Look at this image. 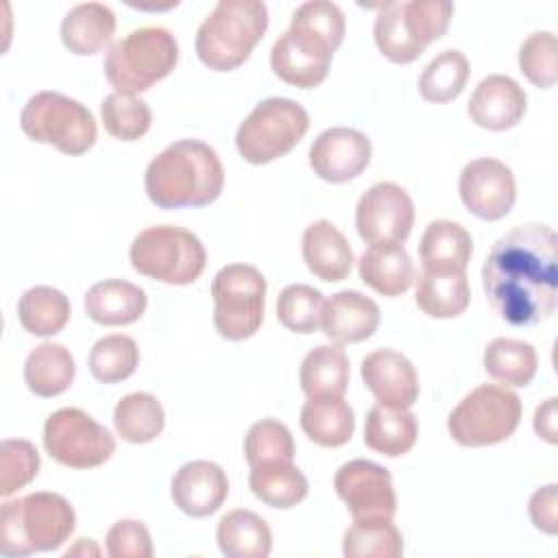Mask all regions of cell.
I'll list each match as a JSON object with an SVG mask.
<instances>
[{
	"label": "cell",
	"mask_w": 558,
	"mask_h": 558,
	"mask_svg": "<svg viewBox=\"0 0 558 558\" xmlns=\"http://www.w3.org/2000/svg\"><path fill=\"white\" fill-rule=\"evenodd\" d=\"M490 307L514 327L547 320L558 305V238L551 227L527 222L504 233L482 268Z\"/></svg>",
	"instance_id": "obj_1"
},
{
	"label": "cell",
	"mask_w": 558,
	"mask_h": 558,
	"mask_svg": "<svg viewBox=\"0 0 558 558\" xmlns=\"http://www.w3.org/2000/svg\"><path fill=\"white\" fill-rule=\"evenodd\" d=\"M344 39V13L327 0L303 2L270 50L272 72L288 85L312 89L329 74L333 52Z\"/></svg>",
	"instance_id": "obj_2"
},
{
	"label": "cell",
	"mask_w": 558,
	"mask_h": 558,
	"mask_svg": "<svg viewBox=\"0 0 558 558\" xmlns=\"http://www.w3.org/2000/svg\"><path fill=\"white\" fill-rule=\"evenodd\" d=\"M225 185V170L216 150L201 140H179L166 146L146 168L144 187L161 209L205 207Z\"/></svg>",
	"instance_id": "obj_3"
},
{
	"label": "cell",
	"mask_w": 558,
	"mask_h": 558,
	"mask_svg": "<svg viewBox=\"0 0 558 558\" xmlns=\"http://www.w3.org/2000/svg\"><path fill=\"white\" fill-rule=\"evenodd\" d=\"M76 514L70 501L59 493H31L2 504L0 554L28 556L33 551H52L74 532Z\"/></svg>",
	"instance_id": "obj_4"
},
{
	"label": "cell",
	"mask_w": 558,
	"mask_h": 558,
	"mask_svg": "<svg viewBox=\"0 0 558 558\" xmlns=\"http://www.w3.org/2000/svg\"><path fill=\"white\" fill-rule=\"evenodd\" d=\"M268 28V9L259 0H220L196 31V54L216 72L240 68Z\"/></svg>",
	"instance_id": "obj_5"
},
{
	"label": "cell",
	"mask_w": 558,
	"mask_h": 558,
	"mask_svg": "<svg viewBox=\"0 0 558 558\" xmlns=\"http://www.w3.org/2000/svg\"><path fill=\"white\" fill-rule=\"evenodd\" d=\"M179 61V44L163 26H142L111 44L105 76L118 94H140L166 78Z\"/></svg>",
	"instance_id": "obj_6"
},
{
	"label": "cell",
	"mask_w": 558,
	"mask_h": 558,
	"mask_svg": "<svg viewBox=\"0 0 558 558\" xmlns=\"http://www.w3.org/2000/svg\"><path fill=\"white\" fill-rule=\"evenodd\" d=\"M453 15L447 0L386 2L375 20L373 35L379 52L392 63H412L434 39H440Z\"/></svg>",
	"instance_id": "obj_7"
},
{
	"label": "cell",
	"mask_w": 558,
	"mask_h": 558,
	"mask_svg": "<svg viewBox=\"0 0 558 558\" xmlns=\"http://www.w3.org/2000/svg\"><path fill=\"white\" fill-rule=\"evenodd\" d=\"M129 257L140 275L170 286L196 281L207 262L203 242L192 231L174 225L144 229L133 240Z\"/></svg>",
	"instance_id": "obj_8"
},
{
	"label": "cell",
	"mask_w": 558,
	"mask_h": 558,
	"mask_svg": "<svg viewBox=\"0 0 558 558\" xmlns=\"http://www.w3.org/2000/svg\"><path fill=\"white\" fill-rule=\"evenodd\" d=\"M310 113L290 98H266L244 118L235 133V146L253 166L270 163L288 155L307 133Z\"/></svg>",
	"instance_id": "obj_9"
},
{
	"label": "cell",
	"mask_w": 558,
	"mask_h": 558,
	"mask_svg": "<svg viewBox=\"0 0 558 558\" xmlns=\"http://www.w3.org/2000/svg\"><path fill=\"white\" fill-rule=\"evenodd\" d=\"M22 131L39 144H52L65 155H83L96 142V120L78 100L59 92H37L20 113Z\"/></svg>",
	"instance_id": "obj_10"
},
{
	"label": "cell",
	"mask_w": 558,
	"mask_h": 558,
	"mask_svg": "<svg viewBox=\"0 0 558 558\" xmlns=\"http://www.w3.org/2000/svg\"><path fill=\"white\" fill-rule=\"evenodd\" d=\"M521 421V399L506 386L473 388L449 414L447 429L462 447H488L508 440Z\"/></svg>",
	"instance_id": "obj_11"
},
{
	"label": "cell",
	"mask_w": 558,
	"mask_h": 558,
	"mask_svg": "<svg viewBox=\"0 0 558 558\" xmlns=\"http://www.w3.org/2000/svg\"><path fill=\"white\" fill-rule=\"evenodd\" d=\"M214 327L227 340L255 336L264 320L266 279L248 264H229L211 281Z\"/></svg>",
	"instance_id": "obj_12"
},
{
	"label": "cell",
	"mask_w": 558,
	"mask_h": 558,
	"mask_svg": "<svg viewBox=\"0 0 558 558\" xmlns=\"http://www.w3.org/2000/svg\"><path fill=\"white\" fill-rule=\"evenodd\" d=\"M44 447L52 460L70 469H94L105 464L116 440L107 427L78 408H61L46 418Z\"/></svg>",
	"instance_id": "obj_13"
},
{
	"label": "cell",
	"mask_w": 558,
	"mask_h": 558,
	"mask_svg": "<svg viewBox=\"0 0 558 558\" xmlns=\"http://www.w3.org/2000/svg\"><path fill=\"white\" fill-rule=\"evenodd\" d=\"M412 225V198L397 183H375L357 201L355 227L360 238L368 244H403Z\"/></svg>",
	"instance_id": "obj_14"
},
{
	"label": "cell",
	"mask_w": 558,
	"mask_h": 558,
	"mask_svg": "<svg viewBox=\"0 0 558 558\" xmlns=\"http://www.w3.org/2000/svg\"><path fill=\"white\" fill-rule=\"evenodd\" d=\"M333 488L347 504L353 521L392 519L397 512L392 475L371 460L357 458L344 462L333 477Z\"/></svg>",
	"instance_id": "obj_15"
},
{
	"label": "cell",
	"mask_w": 558,
	"mask_h": 558,
	"mask_svg": "<svg viewBox=\"0 0 558 558\" xmlns=\"http://www.w3.org/2000/svg\"><path fill=\"white\" fill-rule=\"evenodd\" d=\"M460 198L464 207L482 220H499L508 216L517 201V183L512 170L493 157L469 161L460 172Z\"/></svg>",
	"instance_id": "obj_16"
},
{
	"label": "cell",
	"mask_w": 558,
	"mask_h": 558,
	"mask_svg": "<svg viewBox=\"0 0 558 558\" xmlns=\"http://www.w3.org/2000/svg\"><path fill=\"white\" fill-rule=\"evenodd\" d=\"M371 163V140L349 126L323 131L310 146V166L314 174L329 183H344L360 177Z\"/></svg>",
	"instance_id": "obj_17"
},
{
	"label": "cell",
	"mask_w": 558,
	"mask_h": 558,
	"mask_svg": "<svg viewBox=\"0 0 558 558\" xmlns=\"http://www.w3.org/2000/svg\"><path fill=\"white\" fill-rule=\"evenodd\" d=\"M362 379L386 408H410L418 399V375L412 362L392 349H377L362 360Z\"/></svg>",
	"instance_id": "obj_18"
},
{
	"label": "cell",
	"mask_w": 558,
	"mask_h": 558,
	"mask_svg": "<svg viewBox=\"0 0 558 558\" xmlns=\"http://www.w3.org/2000/svg\"><path fill=\"white\" fill-rule=\"evenodd\" d=\"M170 495L174 506L187 517H209L225 504L229 480L216 462L192 460L174 473Z\"/></svg>",
	"instance_id": "obj_19"
},
{
	"label": "cell",
	"mask_w": 558,
	"mask_h": 558,
	"mask_svg": "<svg viewBox=\"0 0 558 558\" xmlns=\"http://www.w3.org/2000/svg\"><path fill=\"white\" fill-rule=\"evenodd\" d=\"M527 107L523 87L506 76L490 74L477 83L469 100L471 120L488 131H506L519 124Z\"/></svg>",
	"instance_id": "obj_20"
},
{
	"label": "cell",
	"mask_w": 558,
	"mask_h": 558,
	"mask_svg": "<svg viewBox=\"0 0 558 558\" xmlns=\"http://www.w3.org/2000/svg\"><path fill=\"white\" fill-rule=\"evenodd\" d=\"M379 318L381 314L373 299L357 290H340L325 301L320 327L331 342L353 344L371 338Z\"/></svg>",
	"instance_id": "obj_21"
},
{
	"label": "cell",
	"mask_w": 558,
	"mask_h": 558,
	"mask_svg": "<svg viewBox=\"0 0 558 558\" xmlns=\"http://www.w3.org/2000/svg\"><path fill=\"white\" fill-rule=\"evenodd\" d=\"M303 262L320 281H342L353 268V251L344 233L329 220H316L303 231Z\"/></svg>",
	"instance_id": "obj_22"
},
{
	"label": "cell",
	"mask_w": 558,
	"mask_h": 558,
	"mask_svg": "<svg viewBox=\"0 0 558 558\" xmlns=\"http://www.w3.org/2000/svg\"><path fill=\"white\" fill-rule=\"evenodd\" d=\"M146 292L124 279H105L85 292L87 316L105 327L131 325L146 310Z\"/></svg>",
	"instance_id": "obj_23"
},
{
	"label": "cell",
	"mask_w": 558,
	"mask_h": 558,
	"mask_svg": "<svg viewBox=\"0 0 558 558\" xmlns=\"http://www.w3.org/2000/svg\"><path fill=\"white\" fill-rule=\"evenodd\" d=\"M473 253L469 231L453 220H434L425 227L418 255L425 272H464Z\"/></svg>",
	"instance_id": "obj_24"
},
{
	"label": "cell",
	"mask_w": 558,
	"mask_h": 558,
	"mask_svg": "<svg viewBox=\"0 0 558 558\" xmlns=\"http://www.w3.org/2000/svg\"><path fill=\"white\" fill-rule=\"evenodd\" d=\"M357 268L360 279L384 296H399L414 281V264L403 244H371Z\"/></svg>",
	"instance_id": "obj_25"
},
{
	"label": "cell",
	"mask_w": 558,
	"mask_h": 558,
	"mask_svg": "<svg viewBox=\"0 0 558 558\" xmlns=\"http://www.w3.org/2000/svg\"><path fill=\"white\" fill-rule=\"evenodd\" d=\"M116 33V15L102 2L72 7L61 22L63 46L81 57L100 52Z\"/></svg>",
	"instance_id": "obj_26"
},
{
	"label": "cell",
	"mask_w": 558,
	"mask_h": 558,
	"mask_svg": "<svg viewBox=\"0 0 558 558\" xmlns=\"http://www.w3.org/2000/svg\"><path fill=\"white\" fill-rule=\"evenodd\" d=\"M418 436L416 416L408 408L373 405L364 423V445L381 456L399 458L408 453Z\"/></svg>",
	"instance_id": "obj_27"
},
{
	"label": "cell",
	"mask_w": 558,
	"mask_h": 558,
	"mask_svg": "<svg viewBox=\"0 0 558 558\" xmlns=\"http://www.w3.org/2000/svg\"><path fill=\"white\" fill-rule=\"evenodd\" d=\"M301 429L320 447H342L355 429L353 410L342 397H312L301 408Z\"/></svg>",
	"instance_id": "obj_28"
},
{
	"label": "cell",
	"mask_w": 558,
	"mask_h": 558,
	"mask_svg": "<svg viewBox=\"0 0 558 558\" xmlns=\"http://www.w3.org/2000/svg\"><path fill=\"white\" fill-rule=\"evenodd\" d=\"M216 541L227 558H266L272 547L268 523L251 510H231L218 521Z\"/></svg>",
	"instance_id": "obj_29"
},
{
	"label": "cell",
	"mask_w": 558,
	"mask_h": 558,
	"mask_svg": "<svg viewBox=\"0 0 558 558\" xmlns=\"http://www.w3.org/2000/svg\"><path fill=\"white\" fill-rule=\"evenodd\" d=\"M301 390L312 397H342L349 386V357L340 344H318L301 362Z\"/></svg>",
	"instance_id": "obj_30"
},
{
	"label": "cell",
	"mask_w": 558,
	"mask_h": 558,
	"mask_svg": "<svg viewBox=\"0 0 558 558\" xmlns=\"http://www.w3.org/2000/svg\"><path fill=\"white\" fill-rule=\"evenodd\" d=\"M74 371V357L63 344L41 342L26 357L24 381L33 395L48 399L70 388Z\"/></svg>",
	"instance_id": "obj_31"
},
{
	"label": "cell",
	"mask_w": 558,
	"mask_h": 558,
	"mask_svg": "<svg viewBox=\"0 0 558 558\" xmlns=\"http://www.w3.org/2000/svg\"><path fill=\"white\" fill-rule=\"evenodd\" d=\"M248 486L270 508H294L307 497L305 475L288 460H270L251 466Z\"/></svg>",
	"instance_id": "obj_32"
},
{
	"label": "cell",
	"mask_w": 558,
	"mask_h": 558,
	"mask_svg": "<svg viewBox=\"0 0 558 558\" xmlns=\"http://www.w3.org/2000/svg\"><path fill=\"white\" fill-rule=\"evenodd\" d=\"M471 303L464 272H425L416 281V305L432 318L460 316Z\"/></svg>",
	"instance_id": "obj_33"
},
{
	"label": "cell",
	"mask_w": 558,
	"mask_h": 558,
	"mask_svg": "<svg viewBox=\"0 0 558 558\" xmlns=\"http://www.w3.org/2000/svg\"><path fill=\"white\" fill-rule=\"evenodd\" d=\"M113 425L122 440L144 445L155 440L166 425V414L150 392H131L113 410Z\"/></svg>",
	"instance_id": "obj_34"
},
{
	"label": "cell",
	"mask_w": 558,
	"mask_h": 558,
	"mask_svg": "<svg viewBox=\"0 0 558 558\" xmlns=\"http://www.w3.org/2000/svg\"><path fill=\"white\" fill-rule=\"evenodd\" d=\"M17 318L33 336H54L70 320V301L57 288L35 286L20 296Z\"/></svg>",
	"instance_id": "obj_35"
},
{
	"label": "cell",
	"mask_w": 558,
	"mask_h": 558,
	"mask_svg": "<svg viewBox=\"0 0 558 558\" xmlns=\"http://www.w3.org/2000/svg\"><path fill=\"white\" fill-rule=\"evenodd\" d=\"M536 351L523 340L495 338L484 351V371L506 386H527L536 375Z\"/></svg>",
	"instance_id": "obj_36"
},
{
	"label": "cell",
	"mask_w": 558,
	"mask_h": 558,
	"mask_svg": "<svg viewBox=\"0 0 558 558\" xmlns=\"http://www.w3.org/2000/svg\"><path fill=\"white\" fill-rule=\"evenodd\" d=\"M342 554L347 558H399L403 538L392 519L353 521L344 532Z\"/></svg>",
	"instance_id": "obj_37"
},
{
	"label": "cell",
	"mask_w": 558,
	"mask_h": 558,
	"mask_svg": "<svg viewBox=\"0 0 558 558\" xmlns=\"http://www.w3.org/2000/svg\"><path fill=\"white\" fill-rule=\"evenodd\" d=\"M469 81V61L460 50H442L418 76V94L427 102H449L462 94Z\"/></svg>",
	"instance_id": "obj_38"
},
{
	"label": "cell",
	"mask_w": 558,
	"mask_h": 558,
	"mask_svg": "<svg viewBox=\"0 0 558 558\" xmlns=\"http://www.w3.org/2000/svg\"><path fill=\"white\" fill-rule=\"evenodd\" d=\"M140 349L131 336L111 333L100 338L89 351V373L102 384H118L135 373Z\"/></svg>",
	"instance_id": "obj_39"
},
{
	"label": "cell",
	"mask_w": 558,
	"mask_h": 558,
	"mask_svg": "<svg viewBox=\"0 0 558 558\" xmlns=\"http://www.w3.org/2000/svg\"><path fill=\"white\" fill-rule=\"evenodd\" d=\"M100 116L105 131L122 142L140 140L142 135H146L153 122L150 107L142 98L118 92L105 96L100 105Z\"/></svg>",
	"instance_id": "obj_40"
},
{
	"label": "cell",
	"mask_w": 558,
	"mask_h": 558,
	"mask_svg": "<svg viewBox=\"0 0 558 558\" xmlns=\"http://www.w3.org/2000/svg\"><path fill=\"white\" fill-rule=\"evenodd\" d=\"M323 294L307 283H292L277 299L279 323L294 333H314L320 327Z\"/></svg>",
	"instance_id": "obj_41"
},
{
	"label": "cell",
	"mask_w": 558,
	"mask_h": 558,
	"mask_svg": "<svg viewBox=\"0 0 558 558\" xmlns=\"http://www.w3.org/2000/svg\"><path fill=\"white\" fill-rule=\"evenodd\" d=\"M244 456L251 466L270 462V460H288L294 458V440L290 429L275 418H262L246 432L244 438Z\"/></svg>",
	"instance_id": "obj_42"
},
{
	"label": "cell",
	"mask_w": 558,
	"mask_h": 558,
	"mask_svg": "<svg viewBox=\"0 0 558 558\" xmlns=\"http://www.w3.org/2000/svg\"><path fill=\"white\" fill-rule=\"evenodd\" d=\"M39 471V453L24 438H7L0 447V495L7 497L35 480Z\"/></svg>",
	"instance_id": "obj_43"
},
{
	"label": "cell",
	"mask_w": 558,
	"mask_h": 558,
	"mask_svg": "<svg viewBox=\"0 0 558 558\" xmlns=\"http://www.w3.org/2000/svg\"><path fill=\"white\" fill-rule=\"evenodd\" d=\"M556 52L558 41L556 35L549 31L532 33L519 48V68L525 78L543 89L554 87L558 72H556Z\"/></svg>",
	"instance_id": "obj_44"
},
{
	"label": "cell",
	"mask_w": 558,
	"mask_h": 558,
	"mask_svg": "<svg viewBox=\"0 0 558 558\" xmlns=\"http://www.w3.org/2000/svg\"><path fill=\"white\" fill-rule=\"evenodd\" d=\"M107 554L111 558H150L153 541L142 521L120 519L107 532Z\"/></svg>",
	"instance_id": "obj_45"
},
{
	"label": "cell",
	"mask_w": 558,
	"mask_h": 558,
	"mask_svg": "<svg viewBox=\"0 0 558 558\" xmlns=\"http://www.w3.org/2000/svg\"><path fill=\"white\" fill-rule=\"evenodd\" d=\"M527 510L536 530L545 534H556L558 532V486L547 484L534 490V495L530 497Z\"/></svg>",
	"instance_id": "obj_46"
},
{
	"label": "cell",
	"mask_w": 558,
	"mask_h": 558,
	"mask_svg": "<svg viewBox=\"0 0 558 558\" xmlns=\"http://www.w3.org/2000/svg\"><path fill=\"white\" fill-rule=\"evenodd\" d=\"M534 432L549 445H556V397H549L543 405L536 408Z\"/></svg>",
	"instance_id": "obj_47"
}]
</instances>
